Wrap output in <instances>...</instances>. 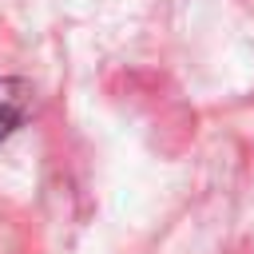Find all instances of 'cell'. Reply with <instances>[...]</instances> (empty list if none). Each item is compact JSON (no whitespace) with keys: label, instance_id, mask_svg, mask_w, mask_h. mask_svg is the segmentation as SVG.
I'll list each match as a JSON object with an SVG mask.
<instances>
[{"label":"cell","instance_id":"1","mask_svg":"<svg viewBox=\"0 0 254 254\" xmlns=\"http://www.w3.org/2000/svg\"><path fill=\"white\" fill-rule=\"evenodd\" d=\"M32 111V87L24 79L0 75V139H8Z\"/></svg>","mask_w":254,"mask_h":254}]
</instances>
